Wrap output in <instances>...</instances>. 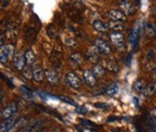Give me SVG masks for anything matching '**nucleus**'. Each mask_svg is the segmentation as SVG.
Here are the masks:
<instances>
[{
  "label": "nucleus",
  "instance_id": "nucleus-9",
  "mask_svg": "<svg viewBox=\"0 0 156 132\" xmlns=\"http://www.w3.org/2000/svg\"><path fill=\"white\" fill-rule=\"evenodd\" d=\"M25 40L27 43H30V44H35V41H37V31L35 28L31 27V26H27L26 29H25Z\"/></svg>",
  "mask_w": 156,
  "mask_h": 132
},
{
  "label": "nucleus",
  "instance_id": "nucleus-14",
  "mask_svg": "<svg viewBox=\"0 0 156 132\" xmlns=\"http://www.w3.org/2000/svg\"><path fill=\"white\" fill-rule=\"evenodd\" d=\"M45 76L47 81L52 85H56L58 83V76L54 70H46L45 71Z\"/></svg>",
  "mask_w": 156,
  "mask_h": 132
},
{
  "label": "nucleus",
  "instance_id": "nucleus-30",
  "mask_svg": "<svg viewBox=\"0 0 156 132\" xmlns=\"http://www.w3.org/2000/svg\"><path fill=\"white\" fill-rule=\"evenodd\" d=\"M64 44L68 46V47H76L77 46V42L74 40V39H67V40L64 41Z\"/></svg>",
  "mask_w": 156,
  "mask_h": 132
},
{
  "label": "nucleus",
  "instance_id": "nucleus-21",
  "mask_svg": "<svg viewBox=\"0 0 156 132\" xmlns=\"http://www.w3.org/2000/svg\"><path fill=\"white\" fill-rule=\"evenodd\" d=\"M47 35L51 40H55L58 37V29L55 24H49L47 26Z\"/></svg>",
  "mask_w": 156,
  "mask_h": 132
},
{
  "label": "nucleus",
  "instance_id": "nucleus-26",
  "mask_svg": "<svg viewBox=\"0 0 156 132\" xmlns=\"http://www.w3.org/2000/svg\"><path fill=\"white\" fill-rule=\"evenodd\" d=\"M22 74L26 79H28V80L32 79V78H33V69H32L29 65L25 66L24 69L22 70Z\"/></svg>",
  "mask_w": 156,
  "mask_h": 132
},
{
  "label": "nucleus",
  "instance_id": "nucleus-6",
  "mask_svg": "<svg viewBox=\"0 0 156 132\" xmlns=\"http://www.w3.org/2000/svg\"><path fill=\"white\" fill-rule=\"evenodd\" d=\"M17 103L16 102H12L10 103L8 105H6V107L2 110L1 112V117L4 119V120H8V119H10V117H14V115L17 111Z\"/></svg>",
  "mask_w": 156,
  "mask_h": 132
},
{
  "label": "nucleus",
  "instance_id": "nucleus-40",
  "mask_svg": "<svg viewBox=\"0 0 156 132\" xmlns=\"http://www.w3.org/2000/svg\"><path fill=\"white\" fill-rule=\"evenodd\" d=\"M153 14H154V15L156 16V6H155V8H153Z\"/></svg>",
  "mask_w": 156,
  "mask_h": 132
},
{
  "label": "nucleus",
  "instance_id": "nucleus-17",
  "mask_svg": "<svg viewBox=\"0 0 156 132\" xmlns=\"http://www.w3.org/2000/svg\"><path fill=\"white\" fill-rule=\"evenodd\" d=\"M98 50L97 49H89L87 50V59L89 60L93 64H98L100 60V57H99V54H98Z\"/></svg>",
  "mask_w": 156,
  "mask_h": 132
},
{
  "label": "nucleus",
  "instance_id": "nucleus-32",
  "mask_svg": "<svg viewBox=\"0 0 156 132\" xmlns=\"http://www.w3.org/2000/svg\"><path fill=\"white\" fill-rule=\"evenodd\" d=\"M130 40H131V43L134 45L135 41H137V32H136V29H134L133 31L130 35Z\"/></svg>",
  "mask_w": 156,
  "mask_h": 132
},
{
  "label": "nucleus",
  "instance_id": "nucleus-19",
  "mask_svg": "<svg viewBox=\"0 0 156 132\" xmlns=\"http://www.w3.org/2000/svg\"><path fill=\"white\" fill-rule=\"evenodd\" d=\"M93 26H94L95 29H96L97 31H99V32H106L107 30L109 29L108 24L104 23L103 21H101V20H95L94 22H93Z\"/></svg>",
  "mask_w": 156,
  "mask_h": 132
},
{
  "label": "nucleus",
  "instance_id": "nucleus-15",
  "mask_svg": "<svg viewBox=\"0 0 156 132\" xmlns=\"http://www.w3.org/2000/svg\"><path fill=\"white\" fill-rule=\"evenodd\" d=\"M108 17L110 20L114 21H123L126 16L121 10H110L108 12Z\"/></svg>",
  "mask_w": 156,
  "mask_h": 132
},
{
  "label": "nucleus",
  "instance_id": "nucleus-13",
  "mask_svg": "<svg viewBox=\"0 0 156 132\" xmlns=\"http://www.w3.org/2000/svg\"><path fill=\"white\" fill-rule=\"evenodd\" d=\"M104 69H107L108 71L112 73H116L119 71V65H118V62H116L114 59H107V60H104L103 65H101Z\"/></svg>",
  "mask_w": 156,
  "mask_h": 132
},
{
  "label": "nucleus",
  "instance_id": "nucleus-24",
  "mask_svg": "<svg viewBox=\"0 0 156 132\" xmlns=\"http://www.w3.org/2000/svg\"><path fill=\"white\" fill-rule=\"evenodd\" d=\"M118 91H119V87H118V84L114 82L110 83V84H108L106 87H105V93L109 96L116 95V93H118Z\"/></svg>",
  "mask_w": 156,
  "mask_h": 132
},
{
  "label": "nucleus",
  "instance_id": "nucleus-42",
  "mask_svg": "<svg viewBox=\"0 0 156 132\" xmlns=\"http://www.w3.org/2000/svg\"><path fill=\"white\" fill-rule=\"evenodd\" d=\"M114 132H119V131H118V130H114Z\"/></svg>",
  "mask_w": 156,
  "mask_h": 132
},
{
  "label": "nucleus",
  "instance_id": "nucleus-44",
  "mask_svg": "<svg viewBox=\"0 0 156 132\" xmlns=\"http://www.w3.org/2000/svg\"><path fill=\"white\" fill-rule=\"evenodd\" d=\"M19 132H21V131H19Z\"/></svg>",
  "mask_w": 156,
  "mask_h": 132
},
{
  "label": "nucleus",
  "instance_id": "nucleus-38",
  "mask_svg": "<svg viewBox=\"0 0 156 132\" xmlns=\"http://www.w3.org/2000/svg\"><path fill=\"white\" fill-rule=\"evenodd\" d=\"M151 76L153 78H156V68L155 69H153V70H152V72H151Z\"/></svg>",
  "mask_w": 156,
  "mask_h": 132
},
{
  "label": "nucleus",
  "instance_id": "nucleus-27",
  "mask_svg": "<svg viewBox=\"0 0 156 132\" xmlns=\"http://www.w3.org/2000/svg\"><path fill=\"white\" fill-rule=\"evenodd\" d=\"M155 92V88H154V84H149L148 86L145 87L144 92H143V95H144L145 98H149L151 97L152 95Z\"/></svg>",
  "mask_w": 156,
  "mask_h": 132
},
{
  "label": "nucleus",
  "instance_id": "nucleus-5",
  "mask_svg": "<svg viewBox=\"0 0 156 132\" xmlns=\"http://www.w3.org/2000/svg\"><path fill=\"white\" fill-rule=\"evenodd\" d=\"M14 59V67L17 71H22L25 67V55H23L21 52H15V55L12 56Z\"/></svg>",
  "mask_w": 156,
  "mask_h": 132
},
{
  "label": "nucleus",
  "instance_id": "nucleus-22",
  "mask_svg": "<svg viewBox=\"0 0 156 132\" xmlns=\"http://www.w3.org/2000/svg\"><path fill=\"white\" fill-rule=\"evenodd\" d=\"M24 55H25V60H26V64H27V65H29V66L33 65V62H35V53L32 52V50L27 49L26 51H25Z\"/></svg>",
  "mask_w": 156,
  "mask_h": 132
},
{
  "label": "nucleus",
  "instance_id": "nucleus-43",
  "mask_svg": "<svg viewBox=\"0 0 156 132\" xmlns=\"http://www.w3.org/2000/svg\"><path fill=\"white\" fill-rule=\"evenodd\" d=\"M35 132H42V131H41V130H39V131H35Z\"/></svg>",
  "mask_w": 156,
  "mask_h": 132
},
{
  "label": "nucleus",
  "instance_id": "nucleus-2",
  "mask_svg": "<svg viewBox=\"0 0 156 132\" xmlns=\"http://www.w3.org/2000/svg\"><path fill=\"white\" fill-rule=\"evenodd\" d=\"M15 55V48L12 45H5L1 47L0 51V62L1 64H5L10 56Z\"/></svg>",
  "mask_w": 156,
  "mask_h": 132
},
{
  "label": "nucleus",
  "instance_id": "nucleus-33",
  "mask_svg": "<svg viewBox=\"0 0 156 132\" xmlns=\"http://www.w3.org/2000/svg\"><path fill=\"white\" fill-rule=\"evenodd\" d=\"M60 100H62V101H64V102L69 103V104H72V105H75L74 101H72V100L70 99V98L66 97V96H60Z\"/></svg>",
  "mask_w": 156,
  "mask_h": 132
},
{
  "label": "nucleus",
  "instance_id": "nucleus-3",
  "mask_svg": "<svg viewBox=\"0 0 156 132\" xmlns=\"http://www.w3.org/2000/svg\"><path fill=\"white\" fill-rule=\"evenodd\" d=\"M66 80H67L68 84L71 87H73V88H75V90H79L81 87V79L77 76L76 73L69 72L66 75Z\"/></svg>",
  "mask_w": 156,
  "mask_h": 132
},
{
  "label": "nucleus",
  "instance_id": "nucleus-31",
  "mask_svg": "<svg viewBox=\"0 0 156 132\" xmlns=\"http://www.w3.org/2000/svg\"><path fill=\"white\" fill-rule=\"evenodd\" d=\"M147 35H150V37H154L155 35V29L152 27L151 24H147Z\"/></svg>",
  "mask_w": 156,
  "mask_h": 132
},
{
  "label": "nucleus",
  "instance_id": "nucleus-25",
  "mask_svg": "<svg viewBox=\"0 0 156 132\" xmlns=\"http://www.w3.org/2000/svg\"><path fill=\"white\" fill-rule=\"evenodd\" d=\"M133 90L135 91L137 94L143 93L145 90V81L144 79H137L135 82L133 83Z\"/></svg>",
  "mask_w": 156,
  "mask_h": 132
},
{
  "label": "nucleus",
  "instance_id": "nucleus-12",
  "mask_svg": "<svg viewBox=\"0 0 156 132\" xmlns=\"http://www.w3.org/2000/svg\"><path fill=\"white\" fill-rule=\"evenodd\" d=\"M15 123H16V117L15 115L10 119H8V120H5L4 122L1 123V126H0V132H8L10 130L12 129V127L15 126Z\"/></svg>",
  "mask_w": 156,
  "mask_h": 132
},
{
  "label": "nucleus",
  "instance_id": "nucleus-7",
  "mask_svg": "<svg viewBox=\"0 0 156 132\" xmlns=\"http://www.w3.org/2000/svg\"><path fill=\"white\" fill-rule=\"evenodd\" d=\"M62 53L60 51L52 50L51 54L49 56V59L52 65L54 66L56 69H60V66H62Z\"/></svg>",
  "mask_w": 156,
  "mask_h": 132
},
{
  "label": "nucleus",
  "instance_id": "nucleus-10",
  "mask_svg": "<svg viewBox=\"0 0 156 132\" xmlns=\"http://www.w3.org/2000/svg\"><path fill=\"white\" fill-rule=\"evenodd\" d=\"M44 125V121L43 120H37L35 121V122L30 123V124H28L26 127H24L22 130H21V132H35V131H39V130H41V128H42V126Z\"/></svg>",
  "mask_w": 156,
  "mask_h": 132
},
{
  "label": "nucleus",
  "instance_id": "nucleus-39",
  "mask_svg": "<svg viewBox=\"0 0 156 132\" xmlns=\"http://www.w3.org/2000/svg\"><path fill=\"white\" fill-rule=\"evenodd\" d=\"M151 115H154V117H156V108H155V109L152 110V111H151Z\"/></svg>",
  "mask_w": 156,
  "mask_h": 132
},
{
  "label": "nucleus",
  "instance_id": "nucleus-36",
  "mask_svg": "<svg viewBox=\"0 0 156 132\" xmlns=\"http://www.w3.org/2000/svg\"><path fill=\"white\" fill-rule=\"evenodd\" d=\"M153 57H154V51H149L146 55V58L148 60H151V59H153Z\"/></svg>",
  "mask_w": 156,
  "mask_h": 132
},
{
  "label": "nucleus",
  "instance_id": "nucleus-20",
  "mask_svg": "<svg viewBox=\"0 0 156 132\" xmlns=\"http://www.w3.org/2000/svg\"><path fill=\"white\" fill-rule=\"evenodd\" d=\"M108 28L112 31H122L124 29V24L122 21H114L110 20L108 23Z\"/></svg>",
  "mask_w": 156,
  "mask_h": 132
},
{
  "label": "nucleus",
  "instance_id": "nucleus-23",
  "mask_svg": "<svg viewBox=\"0 0 156 132\" xmlns=\"http://www.w3.org/2000/svg\"><path fill=\"white\" fill-rule=\"evenodd\" d=\"M92 72H93V74L96 76V78H101L105 75V69H104L101 65H98V64H97V65L93 68Z\"/></svg>",
  "mask_w": 156,
  "mask_h": 132
},
{
  "label": "nucleus",
  "instance_id": "nucleus-28",
  "mask_svg": "<svg viewBox=\"0 0 156 132\" xmlns=\"http://www.w3.org/2000/svg\"><path fill=\"white\" fill-rule=\"evenodd\" d=\"M70 59L72 60L74 64H80L82 62V56L80 53L78 52H74L70 55Z\"/></svg>",
  "mask_w": 156,
  "mask_h": 132
},
{
  "label": "nucleus",
  "instance_id": "nucleus-8",
  "mask_svg": "<svg viewBox=\"0 0 156 132\" xmlns=\"http://www.w3.org/2000/svg\"><path fill=\"white\" fill-rule=\"evenodd\" d=\"M120 8L124 12L125 16H131L135 12V8L131 2H129L128 0H122L120 2Z\"/></svg>",
  "mask_w": 156,
  "mask_h": 132
},
{
  "label": "nucleus",
  "instance_id": "nucleus-35",
  "mask_svg": "<svg viewBox=\"0 0 156 132\" xmlns=\"http://www.w3.org/2000/svg\"><path fill=\"white\" fill-rule=\"evenodd\" d=\"M76 111L79 112V113H81V115H84V113H87V109L84 107V106H80V107L76 108Z\"/></svg>",
  "mask_w": 156,
  "mask_h": 132
},
{
  "label": "nucleus",
  "instance_id": "nucleus-34",
  "mask_svg": "<svg viewBox=\"0 0 156 132\" xmlns=\"http://www.w3.org/2000/svg\"><path fill=\"white\" fill-rule=\"evenodd\" d=\"M16 103H17L18 108H24L25 106H26V102L24 101V99H20L18 102H16Z\"/></svg>",
  "mask_w": 156,
  "mask_h": 132
},
{
  "label": "nucleus",
  "instance_id": "nucleus-37",
  "mask_svg": "<svg viewBox=\"0 0 156 132\" xmlns=\"http://www.w3.org/2000/svg\"><path fill=\"white\" fill-rule=\"evenodd\" d=\"M95 106L98 108H106L107 107V104H105V103H96L95 104Z\"/></svg>",
  "mask_w": 156,
  "mask_h": 132
},
{
  "label": "nucleus",
  "instance_id": "nucleus-1",
  "mask_svg": "<svg viewBox=\"0 0 156 132\" xmlns=\"http://www.w3.org/2000/svg\"><path fill=\"white\" fill-rule=\"evenodd\" d=\"M109 39H110V42L112 44L118 49H124L125 46H126V42H125V37L123 35V33L120 32V31H114V32L110 33L109 35Z\"/></svg>",
  "mask_w": 156,
  "mask_h": 132
},
{
  "label": "nucleus",
  "instance_id": "nucleus-41",
  "mask_svg": "<svg viewBox=\"0 0 156 132\" xmlns=\"http://www.w3.org/2000/svg\"><path fill=\"white\" fill-rule=\"evenodd\" d=\"M153 84H154V88H155V92H156V81L153 83Z\"/></svg>",
  "mask_w": 156,
  "mask_h": 132
},
{
  "label": "nucleus",
  "instance_id": "nucleus-11",
  "mask_svg": "<svg viewBox=\"0 0 156 132\" xmlns=\"http://www.w3.org/2000/svg\"><path fill=\"white\" fill-rule=\"evenodd\" d=\"M83 80L89 86L93 87L96 85V76L93 74L92 70H85L83 72Z\"/></svg>",
  "mask_w": 156,
  "mask_h": 132
},
{
  "label": "nucleus",
  "instance_id": "nucleus-16",
  "mask_svg": "<svg viewBox=\"0 0 156 132\" xmlns=\"http://www.w3.org/2000/svg\"><path fill=\"white\" fill-rule=\"evenodd\" d=\"M33 80L37 82H42L45 78V72L42 70V68L39 65L33 66Z\"/></svg>",
  "mask_w": 156,
  "mask_h": 132
},
{
  "label": "nucleus",
  "instance_id": "nucleus-18",
  "mask_svg": "<svg viewBox=\"0 0 156 132\" xmlns=\"http://www.w3.org/2000/svg\"><path fill=\"white\" fill-rule=\"evenodd\" d=\"M66 12H67L68 16H69L73 21H75V22H78V21H80V19H81V17H80V12H78V8H66Z\"/></svg>",
  "mask_w": 156,
  "mask_h": 132
},
{
  "label": "nucleus",
  "instance_id": "nucleus-29",
  "mask_svg": "<svg viewBox=\"0 0 156 132\" xmlns=\"http://www.w3.org/2000/svg\"><path fill=\"white\" fill-rule=\"evenodd\" d=\"M27 122H28V119H27V117H21L20 120L16 121L15 126L12 127V129H15V128H18V127H21V126H24V125L27 124Z\"/></svg>",
  "mask_w": 156,
  "mask_h": 132
},
{
  "label": "nucleus",
  "instance_id": "nucleus-4",
  "mask_svg": "<svg viewBox=\"0 0 156 132\" xmlns=\"http://www.w3.org/2000/svg\"><path fill=\"white\" fill-rule=\"evenodd\" d=\"M94 45H95V48H96L100 53H102V54H104V55L110 54V52H112V48H110V46L108 45V43L105 42L104 40L97 39V40L94 42Z\"/></svg>",
  "mask_w": 156,
  "mask_h": 132
}]
</instances>
